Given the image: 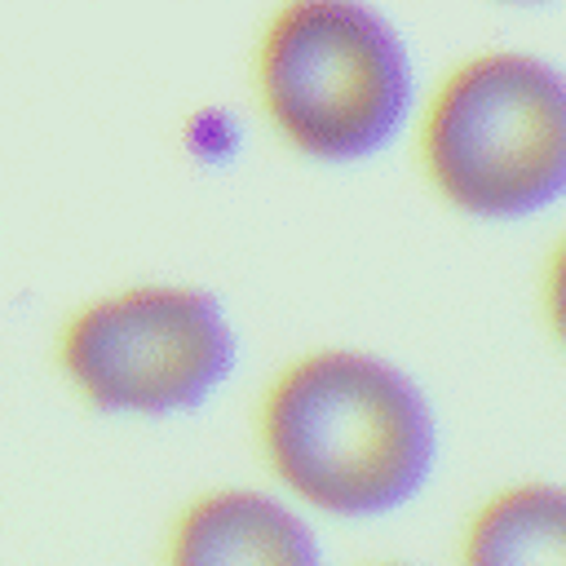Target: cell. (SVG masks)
Listing matches in <instances>:
<instances>
[{
    "label": "cell",
    "mask_w": 566,
    "mask_h": 566,
    "mask_svg": "<svg viewBox=\"0 0 566 566\" xmlns=\"http://www.w3.org/2000/svg\"><path fill=\"white\" fill-rule=\"evenodd\" d=\"M270 469L327 513L407 504L438 451L420 385L363 349H314L287 363L261 402Z\"/></svg>",
    "instance_id": "6da1fadb"
},
{
    "label": "cell",
    "mask_w": 566,
    "mask_h": 566,
    "mask_svg": "<svg viewBox=\"0 0 566 566\" xmlns=\"http://www.w3.org/2000/svg\"><path fill=\"white\" fill-rule=\"evenodd\" d=\"M429 181L473 217H526L566 186L562 75L517 49L460 62L424 106Z\"/></svg>",
    "instance_id": "7a4b0ae2"
},
{
    "label": "cell",
    "mask_w": 566,
    "mask_h": 566,
    "mask_svg": "<svg viewBox=\"0 0 566 566\" xmlns=\"http://www.w3.org/2000/svg\"><path fill=\"white\" fill-rule=\"evenodd\" d=\"M256 84L274 128L318 159L380 150L411 111L402 35L354 0L283 4L261 35Z\"/></svg>",
    "instance_id": "3957f363"
},
{
    "label": "cell",
    "mask_w": 566,
    "mask_h": 566,
    "mask_svg": "<svg viewBox=\"0 0 566 566\" xmlns=\"http://www.w3.org/2000/svg\"><path fill=\"white\" fill-rule=\"evenodd\" d=\"M226 310L186 283H137L75 310L57 340L66 380L102 411L172 416L208 402L234 371Z\"/></svg>",
    "instance_id": "277c9868"
},
{
    "label": "cell",
    "mask_w": 566,
    "mask_h": 566,
    "mask_svg": "<svg viewBox=\"0 0 566 566\" xmlns=\"http://www.w3.org/2000/svg\"><path fill=\"white\" fill-rule=\"evenodd\" d=\"M168 566H323L310 526L265 491H208L177 517Z\"/></svg>",
    "instance_id": "5b68a950"
},
{
    "label": "cell",
    "mask_w": 566,
    "mask_h": 566,
    "mask_svg": "<svg viewBox=\"0 0 566 566\" xmlns=\"http://www.w3.org/2000/svg\"><path fill=\"white\" fill-rule=\"evenodd\" d=\"M464 566H566V504L553 482H517L491 495L460 548Z\"/></svg>",
    "instance_id": "8992f818"
},
{
    "label": "cell",
    "mask_w": 566,
    "mask_h": 566,
    "mask_svg": "<svg viewBox=\"0 0 566 566\" xmlns=\"http://www.w3.org/2000/svg\"><path fill=\"white\" fill-rule=\"evenodd\" d=\"M380 566H407V562H380Z\"/></svg>",
    "instance_id": "52a82bcc"
}]
</instances>
